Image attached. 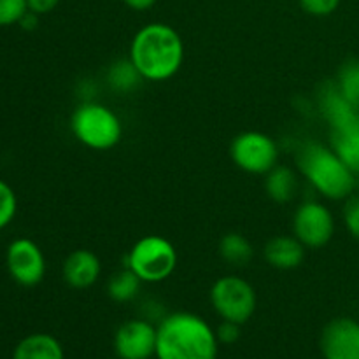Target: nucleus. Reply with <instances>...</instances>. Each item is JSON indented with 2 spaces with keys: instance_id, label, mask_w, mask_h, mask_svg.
Returning <instances> with one entry per match:
<instances>
[{
  "instance_id": "nucleus-27",
  "label": "nucleus",
  "mask_w": 359,
  "mask_h": 359,
  "mask_svg": "<svg viewBox=\"0 0 359 359\" xmlns=\"http://www.w3.org/2000/svg\"><path fill=\"white\" fill-rule=\"evenodd\" d=\"M58 2L60 0H27L28 11L39 14V16H41V14L51 13V11L58 6Z\"/></svg>"
},
{
  "instance_id": "nucleus-5",
  "label": "nucleus",
  "mask_w": 359,
  "mask_h": 359,
  "mask_svg": "<svg viewBox=\"0 0 359 359\" xmlns=\"http://www.w3.org/2000/svg\"><path fill=\"white\" fill-rule=\"evenodd\" d=\"M126 263L142 283H163L177 266V251L167 238L147 235L133 244Z\"/></svg>"
},
{
  "instance_id": "nucleus-23",
  "label": "nucleus",
  "mask_w": 359,
  "mask_h": 359,
  "mask_svg": "<svg viewBox=\"0 0 359 359\" xmlns=\"http://www.w3.org/2000/svg\"><path fill=\"white\" fill-rule=\"evenodd\" d=\"M27 11V0H0V27L20 23Z\"/></svg>"
},
{
  "instance_id": "nucleus-3",
  "label": "nucleus",
  "mask_w": 359,
  "mask_h": 359,
  "mask_svg": "<svg viewBox=\"0 0 359 359\" xmlns=\"http://www.w3.org/2000/svg\"><path fill=\"white\" fill-rule=\"evenodd\" d=\"M304 177L330 200H344L356 188V174L339 158V154L319 142H307L297 156Z\"/></svg>"
},
{
  "instance_id": "nucleus-14",
  "label": "nucleus",
  "mask_w": 359,
  "mask_h": 359,
  "mask_svg": "<svg viewBox=\"0 0 359 359\" xmlns=\"http://www.w3.org/2000/svg\"><path fill=\"white\" fill-rule=\"evenodd\" d=\"M263 255H265L269 265L273 269L293 270L304 263L305 245L297 237L279 235V237H273L266 242Z\"/></svg>"
},
{
  "instance_id": "nucleus-26",
  "label": "nucleus",
  "mask_w": 359,
  "mask_h": 359,
  "mask_svg": "<svg viewBox=\"0 0 359 359\" xmlns=\"http://www.w3.org/2000/svg\"><path fill=\"white\" fill-rule=\"evenodd\" d=\"M216 337L219 340V344H235L241 337V325L237 323H231V321H223L219 325V328L216 330Z\"/></svg>"
},
{
  "instance_id": "nucleus-8",
  "label": "nucleus",
  "mask_w": 359,
  "mask_h": 359,
  "mask_svg": "<svg viewBox=\"0 0 359 359\" xmlns=\"http://www.w3.org/2000/svg\"><path fill=\"white\" fill-rule=\"evenodd\" d=\"M294 237L311 249L325 248L335 233V219L328 207L319 202H305L293 217Z\"/></svg>"
},
{
  "instance_id": "nucleus-10",
  "label": "nucleus",
  "mask_w": 359,
  "mask_h": 359,
  "mask_svg": "<svg viewBox=\"0 0 359 359\" xmlns=\"http://www.w3.org/2000/svg\"><path fill=\"white\" fill-rule=\"evenodd\" d=\"M158 330L146 319L123 323L114 337V349L119 359H151L156 356Z\"/></svg>"
},
{
  "instance_id": "nucleus-17",
  "label": "nucleus",
  "mask_w": 359,
  "mask_h": 359,
  "mask_svg": "<svg viewBox=\"0 0 359 359\" xmlns=\"http://www.w3.org/2000/svg\"><path fill=\"white\" fill-rule=\"evenodd\" d=\"M298 181L294 172L286 165H276L266 174L265 189L270 198L277 203H287L297 195Z\"/></svg>"
},
{
  "instance_id": "nucleus-13",
  "label": "nucleus",
  "mask_w": 359,
  "mask_h": 359,
  "mask_svg": "<svg viewBox=\"0 0 359 359\" xmlns=\"http://www.w3.org/2000/svg\"><path fill=\"white\" fill-rule=\"evenodd\" d=\"M319 105H321L323 116L328 121L330 130L346 128V126L359 123V109L340 93L337 84H328L323 88Z\"/></svg>"
},
{
  "instance_id": "nucleus-7",
  "label": "nucleus",
  "mask_w": 359,
  "mask_h": 359,
  "mask_svg": "<svg viewBox=\"0 0 359 359\" xmlns=\"http://www.w3.org/2000/svg\"><path fill=\"white\" fill-rule=\"evenodd\" d=\"M233 163L249 174H269L279 161V147L270 135L262 132H244L230 146Z\"/></svg>"
},
{
  "instance_id": "nucleus-25",
  "label": "nucleus",
  "mask_w": 359,
  "mask_h": 359,
  "mask_svg": "<svg viewBox=\"0 0 359 359\" xmlns=\"http://www.w3.org/2000/svg\"><path fill=\"white\" fill-rule=\"evenodd\" d=\"M344 221L353 237L359 241V196H351L344 209Z\"/></svg>"
},
{
  "instance_id": "nucleus-19",
  "label": "nucleus",
  "mask_w": 359,
  "mask_h": 359,
  "mask_svg": "<svg viewBox=\"0 0 359 359\" xmlns=\"http://www.w3.org/2000/svg\"><path fill=\"white\" fill-rule=\"evenodd\" d=\"M140 284L142 280L132 272V270L126 266V270H121V272L114 273L111 280H109V297L114 302H119V304H125V302H132L133 298L139 294Z\"/></svg>"
},
{
  "instance_id": "nucleus-6",
  "label": "nucleus",
  "mask_w": 359,
  "mask_h": 359,
  "mask_svg": "<svg viewBox=\"0 0 359 359\" xmlns=\"http://www.w3.org/2000/svg\"><path fill=\"white\" fill-rule=\"evenodd\" d=\"M210 304L223 321L237 323L242 326L255 314L256 291L242 277H221L212 284Z\"/></svg>"
},
{
  "instance_id": "nucleus-21",
  "label": "nucleus",
  "mask_w": 359,
  "mask_h": 359,
  "mask_svg": "<svg viewBox=\"0 0 359 359\" xmlns=\"http://www.w3.org/2000/svg\"><path fill=\"white\" fill-rule=\"evenodd\" d=\"M142 76L137 72V69L133 67V63L130 60H121V62H116L114 65L109 70V83L112 84V88H116L118 91H130L140 83Z\"/></svg>"
},
{
  "instance_id": "nucleus-1",
  "label": "nucleus",
  "mask_w": 359,
  "mask_h": 359,
  "mask_svg": "<svg viewBox=\"0 0 359 359\" xmlns=\"http://www.w3.org/2000/svg\"><path fill=\"white\" fill-rule=\"evenodd\" d=\"M130 62L142 79L154 83L168 81L181 70L184 42L170 25L149 23L133 35Z\"/></svg>"
},
{
  "instance_id": "nucleus-2",
  "label": "nucleus",
  "mask_w": 359,
  "mask_h": 359,
  "mask_svg": "<svg viewBox=\"0 0 359 359\" xmlns=\"http://www.w3.org/2000/svg\"><path fill=\"white\" fill-rule=\"evenodd\" d=\"M158 359H216L219 340L205 319L191 312H174L158 326Z\"/></svg>"
},
{
  "instance_id": "nucleus-20",
  "label": "nucleus",
  "mask_w": 359,
  "mask_h": 359,
  "mask_svg": "<svg viewBox=\"0 0 359 359\" xmlns=\"http://www.w3.org/2000/svg\"><path fill=\"white\" fill-rule=\"evenodd\" d=\"M335 84L340 93L359 109V60H349L340 67Z\"/></svg>"
},
{
  "instance_id": "nucleus-9",
  "label": "nucleus",
  "mask_w": 359,
  "mask_h": 359,
  "mask_svg": "<svg viewBox=\"0 0 359 359\" xmlns=\"http://www.w3.org/2000/svg\"><path fill=\"white\" fill-rule=\"evenodd\" d=\"M6 266L20 286L34 287L46 276L44 252L30 238H18L7 248Z\"/></svg>"
},
{
  "instance_id": "nucleus-15",
  "label": "nucleus",
  "mask_w": 359,
  "mask_h": 359,
  "mask_svg": "<svg viewBox=\"0 0 359 359\" xmlns=\"http://www.w3.org/2000/svg\"><path fill=\"white\" fill-rule=\"evenodd\" d=\"M63 347L49 333H34L21 340L13 353V359H63Z\"/></svg>"
},
{
  "instance_id": "nucleus-29",
  "label": "nucleus",
  "mask_w": 359,
  "mask_h": 359,
  "mask_svg": "<svg viewBox=\"0 0 359 359\" xmlns=\"http://www.w3.org/2000/svg\"><path fill=\"white\" fill-rule=\"evenodd\" d=\"M123 2L133 11H147L156 4V0H123Z\"/></svg>"
},
{
  "instance_id": "nucleus-28",
  "label": "nucleus",
  "mask_w": 359,
  "mask_h": 359,
  "mask_svg": "<svg viewBox=\"0 0 359 359\" xmlns=\"http://www.w3.org/2000/svg\"><path fill=\"white\" fill-rule=\"evenodd\" d=\"M37 21H39V14L32 13V11H27L25 16L20 20V25L21 28H25V30H34V28L37 27Z\"/></svg>"
},
{
  "instance_id": "nucleus-22",
  "label": "nucleus",
  "mask_w": 359,
  "mask_h": 359,
  "mask_svg": "<svg viewBox=\"0 0 359 359\" xmlns=\"http://www.w3.org/2000/svg\"><path fill=\"white\" fill-rule=\"evenodd\" d=\"M18 210V198L14 189L0 179V230L11 224Z\"/></svg>"
},
{
  "instance_id": "nucleus-18",
  "label": "nucleus",
  "mask_w": 359,
  "mask_h": 359,
  "mask_svg": "<svg viewBox=\"0 0 359 359\" xmlns=\"http://www.w3.org/2000/svg\"><path fill=\"white\" fill-rule=\"evenodd\" d=\"M219 255L224 262L235 266H244L251 262L252 244L241 233H226L219 242Z\"/></svg>"
},
{
  "instance_id": "nucleus-11",
  "label": "nucleus",
  "mask_w": 359,
  "mask_h": 359,
  "mask_svg": "<svg viewBox=\"0 0 359 359\" xmlns=\"http://www.w3.org/2000/svg\"><path fill=\"white\" fill-rule=\"evenodd\" d=\"M325 359H359V323L349 318L330 321L321 333Z\"/></svg>"
},
{
  "instance_id": "nucleus-4",
  "label": "nucleus",
  "mask_w": 359,
  "mask_h": 359,
  "mask_svg": "<svg viewBox=\"0 0 359 359\" xmlns=\"http://www.w3.org/2000/svg\"><path fill=\"white\" fill-rule=\"evenodd\" d=\"M74 137L95 151H107L118 146L123 137V123L112 109L97 102L81 104L70 118Z\"/></svg>"
},
{
  "instance_id": "nucleus-24",
  "label": "nucleus",
  "mask_w": 359,
  "mask_h": 359,
  "mask_svg": "<svg viewBox=\"0 0 359 359\" xmlns=\"http://www.w3.org/2000/svg\"><path fill=\"white\" fill-rule=\"evenodd\" d=\"M300 6L312 16H328L339 9L340 0H300Z\"/></svg>"
},
{
  "instance_id": "nucleus-16",
  "label": "nucleus",
  "mask_w": 359,
  "mask_h": 359,
  "mask_svg": "<svg viewBox=\"0 0 359 359\" xmlns=\"http://www.w3.org/2000/svg\"><path fill=\"white\" fill-rule=\"evenodd\" d=\"M332 149L353 174L359 175V123L332 130Z\"/></svg>"
},
{
  "instance_id": "nucleus-12",
  "label": "nucleus",
  "mask_w": 359,
  "mask_h": 359,
  "mask_svg": "<svg viewBox=\"0 0 359 359\" xmlns=\"http://www.w3.org/2000/svg\"><path fill=\"white\" fill-rule=\"evenodd\" d=\"M63 279L74 290H88L98 280L102 272L100 259L88 249L70 252L63 262Z\"/></svg>"
}]
</instances>
